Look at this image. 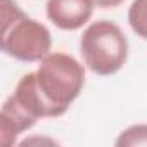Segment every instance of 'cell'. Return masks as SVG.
<instances>
[{
  "instance_id": "obj_1",
  "label": "cell",
  "mask_w": 147,
  "mask_h": 147,
  "mask_svg": "<svg viewBox=\"0 0 147 147\" xmlns=\"http://www.w3.org/2000/svg\"><path fill=\"white\" fill-rule=\"evenodd\" d=\"M35 76L40 94L57 118L80 97L85 85V67L73 55L50 52L40 61Z\"/></svg>"
},
{
  "instance_id": "obj_2",
  "label": "cell",
  "mask_w": 147,
  "mask_h": 147,
  "mask_svg": "<svg viewBox=\"0 0 147 147\" xmlns=\"http://www.w3.org/2000/svg\"><path fill=\"white\" fill-rule=\"evenodd\" d=\"M2 50L21 62H40L52 49L45 24L28 18L14 0H2Z\"/></svg>"
},
{
  "instance_id": "obj_3",
  "label": "cell",
  "mask_w": 147,
  "mask_h": 147,
  "mask_svg": "<svg viewBox=\"0 0 147 147\" xmlns=\"http://www.w3.org/2000/svg\"><path fill=\"white\" fill-rule=\"evenodd\" d=\"M80 52L85 66L99 76L118 73L128 57V40L123 30L109 19L88 24L80 40Z\"/></svg>"
},
{
  "instance_id": "obj_4",
  "label": "cell",
  "mask_w": 147,
  "mask_h": 147,
  "mask_svg": "<svg viewBox=\"0 0 147 147\" xmlns=\"http://www.w3.org/2000/svg\"><path fill=\"white\" fill-rule=\"evenodd\" d=\"M94 0H47V18L64 31L83 28L94 14Z\"/></svg>"
},
{
  "instance_id": "obj_5",
  "label": "cell",
  "mask_w": 147,
  "mask_h": 147,
  "mask_svg": "<svg viewBox=\"0 0 147 147\" xmlns=\"http://www.w3.org/2000/svg\"><path fill=\"white\" fill-rule=\"evenodd\" d=\"M36 125V119L30 116L12 95H9L0 111V142L5 147H11L16 144L18 137L24 133L26 130L33 128Z\"/></svg>"
},
{
  "instance_id": "obj_6",
  "label": "cell",
  "mask_w": 147,
  "mask_h": 147,
  "mask_svg": "<svg viewBox=\"0 0 147 147\" xmlns=\"http://www.w3.org/2000/svg\"><path fill=\"white\" fill-rule=\"evenodd\" d=\"M12 97H14L16 102H18L30 116H33L36 121L42 119V118H54V113H52L50 106L47 104V100L43 99V95H42L40 90H38L35 71L24 75V76L18 82Z\"/></svg>"
},
{
  "instance_id": "obj_7",
  "label": "cell",
  "mask_w": 147,
  "mask_h": 147,
  "mask_svg": "<svg viewBox=\"0 0 147 147\" xmlns=\"http://www.w3.org/2000/svg\"><path fill=\"white\" fill-rule=\"evenodd\" d=\"M128 24L135 35L147 40V0H133L128 9Z\"/></svg>"
},
{
  "instance_id": "obj_8",
  "label": "cell",
  "mask_w": 147,
  "mask_h": 147,
  "mask_svg": "<svg viewBox=\"0 0 147 147\" xmlns=\"http://www.w3.org/2000/svg\"><path fill=\"white\" fill-rule=\"evenodd\" d=\"M118 147H137V145H147V125H131L125 128L119 137L114 142Z\"/></svg>"
},
{
  "instance_id": "obj_9",
  "label": "cell",
  "mask_w": 147,
  "mask_h": 147,
  "mask_svg": "<svg viewBox=\"0 0 147 147\" xmlns=\"http://www.w3.org/2000/svg\"><path fill=\"white\" fill-rule=\"evenodd\" d=\"M125 0H94V4L100 9H114V7H119Z\"/></svg>"
}]
</instances>
